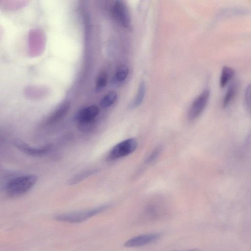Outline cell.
Listing matches in <instances>:
<instances>
[{
	"mask_svg": "<svg viewBox=\"0 0 251 251\" xmlns=\"http://www.w3.org/2000/svg\"><path fill=\"white\" fill-rule=\"evenodd\" d=\"M117 97L118 95L116 92H109L102 99L100 106L103 108L110 107L115 102Z\"/></svg>",
	"mask_w": 251,
	"mask_h": 251,
	"instance_id": "4fadbf2b",
	"label": "cell"
},
{
	"mask_svg": "<svg viewBox=\"0 0 251 251\" xmlns=\"http://www.w3.org/2000/svg\"><path fill=\"white\" fill-rule=\"evenodd\" d=\"M71 106L69 101H66L62 103L44 122L46 125H49L56 123L61 119L68 113Z\"/></svg>",
	"mask_w": 251,
	"mask_h": 251,
	"instance_id": "9c48e42d",
	"label": "cell"
},
{
	"mask_svg": "<svg viewBox=\"0 0 251 251\" xmlns=\"http://www.w3.org/2000/svg\"><path fill=\"white\" fill-rule=\"evenodd\" d=\"M209 96V90L205 89L193 101L188 112L190 120H195L202 113L207 103Z\"/></svg>",
	"mask_w": 251,
	"mask_h": 251,
	"instance_id": "277c9868",
	"label": "cell"
},
{
	"mask_svg": "<svg viewBox=\"0 0 251 251\" xmlns=\"http://www.w3.org/2000/svg\"><path fill=\"white\" fill-rule=\"evenodd\" d=\"M13 144L23 152L34 157L44 156L47 154L51 149V145H47L41 148L31 147L24 141L19 139H15L13 141Z\"/></svg>",
	"mask_w": 251,
	"mask_h": 251,
	"instance_id": "5b68a950",
	"label": "cell"
},
{
	"mask_svg": "<svg viewBox=\"0 0 251 251\" xmlns=\"http://www.w3.org/2000/svg\"><path fill=\"white\" fill-rule=\"evenodd\" d=\"M113 13L115 18L123 25L127 27L130 24V17L126 3L122 0H117L113 6Z\"/></svg>",
	"mask_w": 251,
	"mask_h": 251,
	"instance_id": "ba28073f",
	"label": "cell"
},
{
	"mask_svg": "<svg viewBox=\"0 0 251 251\" xmlns=\"http://www.w3.org/2000/svg\"><path fill=\"white\" fill-rule=\"evenodd\" d=\"M37 180V176L31 174L14 176L6 180L2 188L8 196L17 197L30 191Z\"/></svg>",
	"mask_w": 251,
	"mask_h": 251,
	"instance_id": "6da1fadb",
	"label": "cell"
},
{
	"mask_svg": "<svg viewBox=\"0 0 251 251\" xmlns=\"http://www.w3.org/2000/svg\"><path fill=\"white\" fill-rule=\"evenodd\" d=\"M100 112L99 107L94 105L86 106L80 110L75 116L79 125L94 124L96 117Z\"/></svg>",
	"mask_w": 251,
	"mask_h": 251,
	"instance_id": "52a82bcc",
	"label": "cell"
},
{
	"mask_svg": "<svg viewBox=\"0 0 251 251\" xmlns=\"http://www.w3.org/2000/svg\"><path fill=\"white\" fill-rule=\"evenodd\" d=\"M160 237L161 234L158 233L139 235L127 240L124 243V246L127 248L142 247L156 242Z\"/></svg>",
	"mask_w": 251,
	"mask_h": 251,
	"instance_id": "8992f818",
	"label": "cell"
},
{
	"mask_svg": "<svg viewBox=\"0 0 251 251\" xmlns=\"http://www.w3.org/2000/svg\"><path fill=\"white\" fill-rule=\"evenodd\" d=\"M146 91V84L144 81H142L139 86L137 95L130 104L131 108H136L141 104L145 96Z\"/></svg>",
	"mask_w": 251,
	"mask_h": 251,
	"instance_id": "8fae6325",
	"label": "cell"
},
{
	"mask_svg": "<svg viewBox=\"0 0 251 251\" xmlns=\"http://www.w3.org/2000/svg\"><path fill=\"white\" fill-rule=\"evenodd\" d=\"M109 207V204H103L97 207L84 211L60 214L55 216L56 220L68 223H80L97 215Z\"/></svg>",
	"mask_w": 251,
	"mask_h": 251,
	"instance_id": "7a4b0ae2",
	"label": "cell"
},
{
	"mask_svg": "<svg viewBox=\"0 0 251 251\" xmlns=\"http://www.w3.org/2000/svg\"><path fill=\"white\" fill-rule=\"evenodd\" d=\"M234 74V70L230 67L224 66L222 71L220 77V85L223 88L227 84Z\"/></svg>",
	"mask_w": 251,
	"mask_h": 251,
	"instance_id": "7c38bea8",
	"label": "cell"
},
{
	"mask_svg": "<svg viewBox=\"0 0 251 251\" xmlns=\"http://www.w3.org/2000/svg\"><path fill=\"white\" fill-rule=\"evenodd\" d=\"M108 80L107 73L101 72L99 75L96 81V89L100 90L103 88L106 85Z\"/></svg>",
	"mask_w": 251,
	"mask_h": 251,
	"instance_id": "2e32d148",
	"label": "cell"
},
{
	"mask_svg": "<svg viewBox=\"0 0 251 251\" xmlns=\"http://www.w3.org/2000/svg\"><path fill=\"white\" fill-rule=\"evenodd\" d=\"M238 90L236 83H232L227 90L222 101V106L224 108L228 106L233 100Z\"/></svg>",
	"mask_w": 251,
	"mask_h": 251,
	"instance_id": "30bf717a",
	"label": "cell"
},
{
	"mask_svg": "<svg viewBox=\"0 0 251 251\" xmlns=\"http://www.w3.org/2000/svg\"><path fill=\"white\" fill-rule=\"evenodd\" d=\"M128 74V69L125 65L120 66L115 75L114 79L118 82L124 81Z\"/></svg>",
	"mask_w": 251,
	"mask_h": 251,
	"instance_id": "9a60e30c",
	"label": "cell"
},
{
	"mask_svg": "<svg viewBox=\"0 0 251 251\" xmlns=\"http://www.w3.org/2000/svg\"><path fill=\"white\" fill-rule=\"evenodd\" d=\"M251 86L249 85L245 92V101L247 109L250 111L251 107Z\"/></svg>",
	"mask_w": 251,
	"mask_h": 251,
	"instance_id": "ac0fdd59",
	"label": "cell"
},
{
	"mask_svg": "<svg viewBox=\"0 0 251 251\" xmlns=\"http://www.w3.org/2000/svg\"><path fill=\"white\" fill-rule=\"evenodd\" d=\"M96 172V170L92 169L80 172L71 178L69 181V184L73 185L77 183L92 175L94 174Z\"/></svg>",
	"mask_w": 251,
	"mask_h": 251,
	"instance_id": "5bb4252c",
	"label": "cell"
},
{
	"mask_svg": "<svg viewBox=\"0 0 251 251\" xmlns=\"http://www.w3.org/2000/svg\"><path fill=\"white\" fill-rule=\"evenodd\" d=\"M137 146L138 142L135 139H127L115 145L110 151L108 158L113 160L125 157L133 152Z\"/></svg>",
	"mask_w": 251,
	"mask_h": 251,
	"instance_id": "3957f363",
	"label": "cell"
},
{
	"mask_svg": "<svg viewBox=\"0 0 251 251\" xmlns=\"http://www.w3.org/2000/svg\"><path fill=\"white\" fill-rule=\"evenodd\" d=\"M185 251H202L200 249H193Z\"/></svg>",
	"mask_w": 251,
	"mask_h": 251,
	"instance_id": "d6986e66",
	"label": "cell"
},
{
	"mask_svg": "<svg viewBox=\"0 0 251 251\" xmlns=\"http://www.w3.org/2000/svg\"><path fill=\"white\" fill-rule=\"evenodd\" d=\"M162 150V147L161 146L156 147L148 156L146 160V163L147 164H150L153 162L159 155Z\"/></svg>",
	"mask_w": 251,
	"mask_h": 251,
	"instance_id": "e0dca14e",
	"label": "cell"
}]
</instances>
